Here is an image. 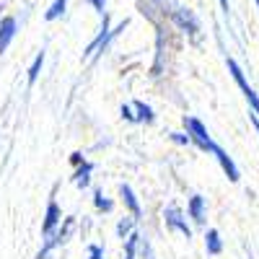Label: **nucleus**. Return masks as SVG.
<instances>
[{"instance_id": "24", "label": "nucleus", "mask_w": 259, "mask_h": 259, "mask_svg": "<svg viewBox=\"0 0 259 259\" xmlns=\"http://www.w3.org/2000/svg\"><path fill=\"white\" fill-rule=\"evenodd\" d=\"M218 6H221V11H223L226 16L231 13V0H218Z\"/></svg>"}, {"instance_id": "2", "label": "nucleus", "mask_w": 259, "mask_h": 259, "mask_svg": "<svg viewBox=\"0 0 259 259\" xmlns=\"http://www.w3.org/2000/svg\"><path fill=\"white\" fill-rule=\"evenodd\" d=\"M182 124H184V133L189 135V140H192V145H194V148L202 150V153H207V156H212V153H215L218 143L212 140V135L207 133V127H205V122H202L200 117L187 114V117L182 119Z\"/></svg>"}, {"instance_id": "4", "label": "nucleus", "mask_w": 259, "mask_h": 259, "mask_svg": "<svg viewBox=\"0 0 259 259\" xmlns=\"http://www.w3.org/2000/svg\"><path fill=\"white\" fill-rule=\"evenodd\" d=\"M163 226H166L168 233H182L187 241L192 239V226H189V221H187L184 210H182L177 202L166 205V210H163Z\"/></svg>"}, {"instance_id": "13", "label": "nucleus", "mask_w": 259, "mask_h": 259, "mask_svg": "<svg viewBox=\"0 0 259 259\" xmlns=\"http://www.w3.org/2000/svg\"><path fill=\"white\" fill-rule=\"evenodd\" d=\"M94 163L91 161H85V163H80L75 171H73V184L78 187V189H85V187H91V174H94Z\"/></svg>"}, {"instance_id": "5", "label": "nucleus", "mask_w": 259, "mask_h": 259, "mask_svg": "<svg viewBox=\"0 0 259 259\" xmlns=\"http://www.w3.org/2000/svg\"><path fill=\"white\" fill-rule=\"evenodd\" d=\"M73 231H75V218H73V215H68V218L62 221L60 231L52 236V239H50V241H41V249H39L36 259H50V254H52L55 249H60L62 244H68V239L73 236Z\"/></svg>"}, {"instance_id": "9", "label": "nucleus", "mask_w": 259, "mask_h": 259, "mask_svg": "<svg viewBox=\"0 0 259 259\" xmlns=\"http://www.w3.org/2000/svg\"><path fill=\"white\" fill-rule=\"evenodd\" d=\"M212 158L218 161V166L223 168V174L228 177V182H233V184H236V182L241 179V171H239V166H236V161L228 156V150H226V148H221V145H218V148H215V153H212Z\"/></svg>"}, {"instance_id": "11", "label": "nucleus", "mask_w": 259, "mask_h": 259, "mask_svg": "<svg viewBox=\"0 0 259 259\" xmlns=\"http://www.w3.org/2000/svg\"><path fill=\"white\" fill-rule=\"evenodd\" d=\"M119 197H122V202H124L127 212L133 215L135 221H140V218H143V207H140V200H138L135 189L130 187V184H119Z\"/></svg>"}, {"instance_id": "1", "label": "nucleus", "mask_w": 259, "mask_h": 259, "mask_svg": "<svg viewBox=\"0 0 259 259\" xmlns=\"http://www.w3.org/2000/svg\"><path fill=\"white\" fill-rule=\"evenodd\" d=\"M127 26H130V18H124V21H119L117 26H112V16H109V11L101 13V26H99V34L91 39V45L83 50V57L96 60L99 55H104L106 50L112 47V41H114V39H117Z\"/></svg>"}, {"instance_id": "3", "label": "nucleus", "mask_w": 259, "mask_h": 259, "mask_svg": "<svg viewBox=\"0 0 259 259\" xmlns=\"http://www.w3.org/2000/svg\"><path fill=\"white\" fill-rule=\"evenodd\" d=\"M226 68H228V73H231L233 83L239 85V91L244 94V99H246V104H249V109L259 117V94L251 89V83H249V78H246L244 68H241V65L236 62L233 57H228V60H226Z\"/></svg>"}, {"instance_id": "15", "label": "nucleus", "mask_w": 259, "mask_h": 259, "mask_svg": "<svg viewBox=\"0 0 259 259\" xmlns=\"http://www.w3.org/2000/svg\"><path fill=\"white\" fill-rule=\"evenodd\" d=\"M45 60H47L45 50H41V52H36V57L31 60L29 70H26V80H29V85H34V83L39 80V73H41V68H45Z\"/></svg>"}, {"instance_id": "20", "label": "nucleus", "mask_w": 259, "mask_h": 259, "mask_svg": "<svg viewBox=\"0 0 259 259\" xmlns=\"http://www.w3.org/2000/svg\"><path fill=\"white\" fill-rule=\"evenodd\" d=\"M85 256H89V259H104V246L101 244H89Z\"/></svg>"}, {"instance_id": "6", "label": "nucleus", "mask_w": 259, "mask_h": 259, "mask_svg": "<svg viewBox=\"0 0 259 259\" xmlns=\"http://www.w3.org/2000/svg\"><path fill=\"white\" fill-rule=\"evenodd\" d=\"M62 221H65V218H62V210H60L57 200H55V197H50L47 210H45V218H41V241H50L52 236L60 231Z\"/></svg>"}, {"instance_id": "19", "label": "nucleus", "mask_w": 259, "mask_h": 259, "mask_svg": "<svg viewBox=\"0 0 259 259\" xmlns=\"http://www.w3.org/2000/svg\"><path fill=\"white\" fill-rule=\"evenodd\" d=\"M168 140H171V143H177V145H184V148L192 145V140H189L187 133H168Z\"/></svg>"}, {"instance_id": "18", "label": "nucleus", "mask_w": 259, "mask_h": 259, "mask_svg": "<svg viewBox=\"0 0 259 259\" xmlns=\"http://www.w3.org/2000/svg\"><path fill=\"white\" fill-rule=\"evenodd\" d=\"M94 207L99 212H112L114 210V202L104 194V189H94Z\"/></svg>"}, {"instance_id": "8", "label": "nucleus", "mask_w": 259, "mask_h": 259, "mask_svg": "<svg viewBox=\"0 0 259 259\" xmlns=\"http://www.w3.org/2000/svg\"><path fill=\"white\" fill-rule=\"evenodd\" d=\"M18 34V18L16 16H0V55H3Z\"/></svg>"}, {"instance_id": "25", "label": "nucleus", "mask_w": 259, "mask_h": 259, "mask_svg": "<svg viewBox=\"0 0 259 259\" xmlns=\"http://www.w3.org/2000/svg\"><path fill=\"white\" fill-rule=\"evenodd\" d=\"M251 124H254V130H256V138H259V117L251 112Z\"/></svg>"}, {"instance_id": "7", "label": "nucleus", "mask_w": 259, "mask_h": 259, "mask_svg": "<svg viewBox=\"0 0 259 259\" xmlns=\"http://www.w3.org/2000/svg\"><path fill=\"white\" fill-rule=\"evenodd\" d=\"M168 16H171V21H174L182 31H187V34H197V31H200L197 16H194L189 8H184V6L174 3V11H168Z\"/></svg>"}, {"instance_id": "12", "label": "nucleus", "mask_w": 259, "mask_h": 259, "mask_svg": "<svg viewBox=\"0 0 259 259\" xmlns=\"http://www.w3.org/2000/svg\"><path fill=\"white\" fill-rule=\"evenodd\" d=\"M205 251H207V256L223 254V239H221V231L218 228H207L205 231Z\"/></svg>"}, {"instance_id": "16", "label": "nucleus", "mask_w": 259, "mask_h": 259, "mask_svg": "<svg viewBox=\"0 0 259 259\" xmlns=\"http://www.w3.org/2000/svg\"><path fill=\"white\" fill-rule=\"evenodd\" d=\"M68 6H70V0H52L50 3V8L45 11V21H57V18H62L65 13H68Z\"/></svg>"}, {"instance_id": "21", "label": "nucleus", "mask_w": 259, "mask_h": 259, "mask_svg": "<svg viewBox=\"0 0 259 259\" xmlns=\"http://www.w3.org/2000/svg\"><path fill=\"white\" fill-rule=\"evenodd\" d=\"M119 114H122V119H127V122H135V109H133V104H122Z\"/></svg>"}, {"instance_id": "26", "label": "nucleus", "mask_w": 259, "mask_h": 259, "mask_svg": "<svg viewBox=\"0 0 259 259\" xmlns=\"http://www.w3.org/2000/svg\"><path fill=\"white\" fill-rule=\"evenodd\" d=\"M254 6H256V8H259V0H254Z\"/></svg>"}, {"instance_id": "22", "label": "nucleus", "mask_w": 259, "mask_h": 259, "mask_svg": "<svg viewBox=\"0 0 259 259\" xmlns=\"http://www.w3.org/2000/svg\"><path fill=\"white\" fill-rule=\"evenodd\" d=\"M85 3H89V6L101 16V13H106V3H109V0H85Z\"/></svg>"}, {"instance_id": "23", "label": "nucleus", "mask_w": 259, "mask_h": 259, "mask_svg": "<svg viewBox=\"0 0 259 259\" xmlns=\"http://www.w3.org/2000/svg\"><path fill=\"white\" fill-rule=\"evenodd\" d=\"M70 163L78 168L80 163H85V158H83V153H70Z\"/></svg>"}, {"instance_id": "14", "label": "nucleus", "mask_w": 259, "mask_h": 259, "mask_svg": "<svg viewBox=\"0 0 259 259\" xmlns=\"http://www.w3.org/2000/svg\"><path fill=\"white\" fill-rule=\"evenodd\" d=\"M133 109H135V122H140V124H153L156 122V112L150 104L138 99V101H133Z\"/></svg>"}, {"instance_id": "17", "label": "nucleus", "mask_w": 259, "mask_h": 259, "mask_svg": "<svg viewBox=\"0 0 259 259\" xmlns=\"http://www.w3.org/2000/svg\"><path fill=\"white\" fill-rule=\"evenodd\" d=\"M135 226H138V221L130 215V218H122L119 223H117V239H122V241H127L130 236L135 233Z\"/></svg>"}, {"instance_id": "10", "label": "nucleus", "mask_w": 259, "mask_h": 259, "mask_svg": "<svg viewBox=\"0 0 259 259\" xmlns=\"http://www.w3.org/2000/svg\"><path fill=\"white\" fill-rule=\"evenodd\" d=\"M187 215L192 218V223L205 226V221H207V200L202 197V194H192V197L187 200Z\"/></svg>"}]
</instances>
